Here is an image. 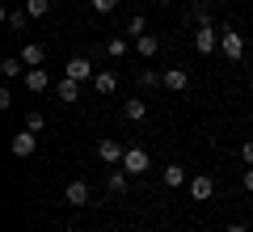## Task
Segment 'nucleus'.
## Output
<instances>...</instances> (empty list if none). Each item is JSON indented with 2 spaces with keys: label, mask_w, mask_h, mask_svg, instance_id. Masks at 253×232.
I'll return each instance as SVG.
<instances>
[{
  "label": "nucleus",
  "mask_w": 253,
  "mask_h": 232,
  "mask_svg": "<svg viewBox=\"0 0 253 232\" xmlns=\"http://www.w3.org/2000/svg\"><path fill=\"white\" fill-rule=\"evenodd\" d=\"M219 51H224L232 63H241V59H245V38L236 34L232 26H228V30H219Z\"/></svg>",
  "instance_id": "obj_1"
},
{
  "label": "nucleus",
  "mask_w": 253,
  "mask_h": 232,
  "mask_svg": "<svg viewBox=\"0 0 253 232\" xmlns=\"http://www.w3.org/2000/svg\"><path fill=\"white\" fill-rule=\"evenodd\" d=\"M63 76H72V81H93L97 72H93V59H89V55H72V59L63 63Z\"/></svg>",
  "instance_id": "obj_2"
},
{
  "label": "nucleus",
  "mask_w": 253,
  "mask_h": 232,
  "mask_svg": "<svg viewBox=\"0 0 253 232\" xmlns=\"http://www.w3.org/2000/svg\"><path fill=\"white\" fill-rule=\"evenodd\" d=\"M123 169L131 173V178H139V173H148V169H152V156H148L144 148H126V156H123Z\"/></svg>",
  "instance_id": "obj_3"
},
{
  "label": "nucleus",
  "mask_w": 253,
  "mask_h": 232,
  "mask_svg": "<svg viewBox=\"0 0 253 232\" xmlns=\"http://www.w3.org/2000/svg\"><path fill=\"white\" fill-rule=\"evenodd\" d=\"M63 203H68V207H93V190H89V182H68V190H63Z\"/></svg>",
  "instance_id": "obj_4"
},
{
  "label": "nucleus",
  "mask_w": 253,
  "mask_h": 232,
  "mask_svg": "<svg viewBox=\"0 0 253 232\" xmlns=\"http://www.w3.org/2000/svg\"><path fill=\"white\" fill-rule=\"evenodd\" d=\"M194 46H199V55H211L219 46V30L211 26V21H203V26L194 30Z\"/></svg>",
  "instance_id": "obj_5"
},
{
  "label": "nucleus",
  "mask_w": 253,
  "mask_h": 232,
  "mask_svg": "<svg viewBox=\"0 0 253 232\" xmlns=\"http://www.w3.org/2000/svg\"><path fill=\"white\" fill-rule=\"evenodd\" d=\"M186 186H190V194H194V203H207V198L215 194V178H207V173H194Z\"/></svg>",
  "instance_id": "obj_6"
},
{
  "label": "nucleus",
  "mask_w": 253,
  "mask_h": 232,
  "mask_svg": "<svg viewBox=\"0 0 253 232\" xmlns=\"http://www.w3.org/2000/svg\"><path fill=\"white\" fill-rule=\"evenodd\" d=\"M97 156H101V161H106V165H123L126 148H123V143H118V139H101V143H97Z\"/></svg>",
  "instance_id": "obj_7"
},
{
  "label": "nucleus",
  "mask_w": 253,
  "mask_h": 232,
  "mask_svg": "<svg viewBox=\"0 0 253 232\" xmlns=\"http://www.w3.org/2000/svg\"><path fill=\"white\" fill-rule=\"evenodd\" d=\"M165 89H169V93H186L190 89V72L186 68H169V72H165Z\"/></svg>",
  "instance_id": "obj_8"
},
{
  "label": "nucleus",
  "mask_w": 253,
  "mask_h": 232,
  "mask_svg": "<svg viewBox=\"0 0 253 232\" xmlns=\"http://www.w3.org/2000/svg\"><path fill=\"white\" fill-rule=\"evenodd\" d=\"M9 148H13V156H30V152L38 148V135H34V131H17Z\"/></svg>",
  "instance_id": "obj_9"
},
{
  "label": "nucleus",
  "mask_w": 253,
  "mask_h": 232,
  "mask_svg": "<svg viewBox=\"0 0 253 232\" xmlns=\"http://www.w3.org/2000/svg\"><path fill=\"white\" fill-rule=\"evenodd\" d=\"M17 55H21V63H26V68H42V59H46V46H42V43H26Z\"/></svg>",
  "instance_id": "obj_10"
},
{
  "label": "nucleus",
  "mask_w": 253,
  "mask_h": 232,
  "mask_svg": "<svg viewBox=\"0 0 253 232\" xmlns=\"http://www.w3.org/2000/svg\"><path fill=\"white\" fill-rule=\"evenodd\" d=\"M46 85H51V76H46V68H26V89H30V93H42Z\"/></svg>",
  "instance_id": "obj_11"
},
{
  "label": "nucleus",
  "mask_w": 253,
  "mask_h": 232,
  "mask_svg": "<svg viewBox=\"0 0 253 232\" xmlns=\"http://www.w3.org/2000/svg\"><path fill=\"white\" fill-rule=\"evenodd\" d=\"M93 89H97L101 97H110V93L118 89V76H114V72H97V76H93Z\"/></svg>",
  "instance_id": "obj_12"
},
{
  "label": "nucleus",
  "mask_w": 253,
  "mask_h": 232,
  "mask_svg": "<svg viewBox=\"0 0 253 232\" xmlns=\"http://www.w3.org/2000/svg\"><path fill=\"white\" fill-rule=\"evenodd\" d=\"M123 118H126V123H144V118H148V106H144L139 97H131V101L123 106Z\"/></svg>",
  "instance_id": "obj_13"
},
{
  "label": "nucleus",
  "mask_w": 253,
  "mask_h": 232,
  "mask_svg": "<svg viewBox=\"0 0 253 232\" xmlns=\"http://www.w3.org/2000/svg\"><path fill=\"white\" fill-rule=\"evenodd\" d=\"M161 178H165V186H169V190H177V186H186V169H181V165H165V173H161Z\"/></svg>",
  "instance_id": "obj_14"
},
{
  "label": "nucleus",
  "mask_w": 253,
  "mask_h": 232,
  "mask_svg": "<svg viewBox=\"0 0 253 232\" xmlns=\"http://www.w3.org/2000/svg\"><path fill=\"white\" fill-rule=\"evenodd\" d=\"M135 51L144 55V59H152V55L161 51V38H156V34H139V38H135Z\"/></svg>",
  "instance_id": "obj_15"
},
{
  "label": "nucleus",
  "mask_w": 253,
  "mask_h": 232,
  "mask_svg": "<svg viewBox=\"0 0 253 232\" xmlns=\"http://www.w3.org/2000/svg\"><path fill=\"white\" fill-rule=\"evenodd\" d=\"M76 97H81V81L63 76V81H59V101H76Z\"/></svg>",
  "instance_id": "obj_16"
},
{
  "label": "nucleus",
  "mask_w": 253,
  "mask_h": 232,
  "mask_svg": "<svg viewBox=\"0 0 253 232\" xmlns=\"http://www.w3.org/2000/svg\"><path fill=\"white\" fill-rule=\"evenodd\" d=\"M0 72H4V81H13V76H21V72H26V63H21V55H9V59L0 63Z\"/></svg>",
  "instance_id": "obj_17"
},
{
  "label": "nucleus",
  "mask_w": 253,
  "mask_h": 232,
  "mask_svg": "<svg viewBox=\"0 0 253 232\" xmlns=\"http://www.w3.org/2000/svg\"><path fill=\"white\" fill-rule=\"evenodd\" d=\"M126 178H131V173H123V169H110L106 186H110V190H114V194H118V190H126Z\"/></svg>",
  "instance_id": "obj_18"
},
{
  "label": "nucleus",
  "mask_w": 253,
  "mask_h": 232,
  "mask_svg": "<svg viewBox=\"0 0 253 232\" xmlns=\"http://www.w3.org/2000/svg\"><path fill=\"white\" fill-rule=\"evenodd\" d=\"M26 13L30 17H46L51 13V0H26Z\"/></svg>",
  "instance_id": "obj_19"
},
{
  "label": "nucleus",
  "mask_w": 253,
  "mask_h": 232,
  "mask_svg": "<svg viewBox=\"0 0 253 232\" xmlns=\"http://www.w3.org/2000/svg\"><path fill=\"white\" fill-rule=\"evenodd\" d=\"M139 85H144V89H156V85H165V76L152 72V68H144V72H139Z\"/></svg>",
  "instance_id": "obj_20"
},
{
  "label": "nucleus",
  "mask_w": 253,
  "mask_h": 232,
  "mask_svg": "<svg viewBox=\"0 0 253 232\" xmlns=\"http://www.w3.org/2000/svg\"><path fill=\"white\" fill-rule=\"evenodd\" d=\"M26 17H30L26 9H9V13H4V21H9V30H21V26H26Z\"/></svg>",
  "instance_id": "obj_21"
},
{
  "label": "nucleus",
  "mask_w": 253,
  "mask_h": 232,
  "mask_svg": "<svg viewBox=\"0 0 253 232\" xmlns=\"http://www.w3.org/2000/svg\"><path fill=\"white\" fill-rule=\"evenodd\" d=\"M106 55L123 59V55H126V38H110V43H106Z\"/></svg>",
  "instance_id": "obj_22"
},
{
  "label": "nucleus",
  "mask_w": 253,
  "mask_h": 232,
  "mask_svg": "<svg viewBox=\"0 0 253 232\" xmlns=\"http://www.w3.org/2000/svg\"><path fill=\"white\" fill-rule=\"evenodd\" d=\"M144 30H148V21L139 17V13H135V17H131V21H126V34H131V38H139V34H144Z\"/></svg>",
  "instance_id": "obj_23"
},
{
  "label": "nucleus",
  "mask_w": 253,
  "mask_h": 232,
  "mask_svg": "<svg viewBox=\"0 0 253 232\" xmlns=\"http://www.w3.org/2000/svg\"><path fill=\"white\" fill-rule=\"evenodd\" d=\"M42 127H46V118H42V114H38V110H34V114L26 118V131H34V135H38V131H42Z\"/></svg>",
  "instance_id": "obj_24"
},
{
  "label": "nucleus",
  "mask_w": 253,
  "mask_h": 232,
  "mask_svg": "<svg viewBox=\"0 0 253 232\" xmlns=\"http://www.w3.org/2000/svg\"><path fill=\"white\" fill-rule=\"evenodd\" d=\"M118 0H93V13H114Z\"/></svg>",
  "instance_id": "obj_25"
},
{
  "label": "nucleus",
  "mask_w": 253,
  "mask_h": 232,
  "mask_svg": "<svg viewBox=\"0 0 253 232\" xmlns=\"http://www.w3.org/2000/svg\"><path fill=\"white\" fill-rule=\"evenodd\" d=\"M241 161H245V165H253V139H245V143H241Z\"/></svg>",
  "instance_id": "obj_26"
},
{
  "label": "nucleus",
  "mask_w": 253,
  "mask_h": 232,
  "mask_svg": "<svg viewBox=\"0 0 253 232\" xmlns=\"http://www.w3.org/2000/svg\"><path fill=\"white\" fill-rule=\"evenodd\" d=\"M9 106H13V89L4 85V89H0V110H9Z\"/></svg>",
  "instance_id": "obj_27"
},
{
  "label": "nucleus",
  "mask_w": 253,
  "mask_h": 232,
  "mask_svg": "<svg viewBox=\"0 0 253 232\" xmlns=\"http://www.w3.org/2000/svg\"><path fill=\"white\" fill-rule=\"evenodd\" d=\"M241 186H245V190H253V165H249V169H245V178H241Z\"/></svg>",
  "instance_id": "obj_28"
},
{
  "label": "nucleus",
  "mask_w": 253,
  "mask_h": 232,
  "mask_svg": "<svg viewBox=\"0 0 253 232\" xmlns=\"http://www.w3.org/2000/svg\"><path fill=\"white\" fill-rule=\"evenodd\" d=\"M224 232H249V228H245V224H228Z\"/></svg>",
  "instance_id": "obj_29"
},
{
  "label": "nucleus",
  "mask_w": 253,
  "mask_h": 232,
  "mask_svg": "<svg viewBox=\"0 0 253 232\" xmlns=\"http://www.w3.org/2000/svg\"><path fill=\"white\" fill-rule=\"evenodd\" d=\"M148 4H165V0H148Z\"/></svg>",
  "instance_id": "obj_30"
},
{
  "label": "nucleus",
  "mask_w": 253,
  "mask_h": 232,
  "mask_svg": "<svg viewBox=\"0 0 253 232\" xmlns=\"http://www.w3.org/2000/svg\"><path fill=\"white\" fill-rule=\"evenodd\" d=\"M249 224H253V215H249Z\"/></svg>",
  "instance_id": "obj_31"
}]
</instances>
